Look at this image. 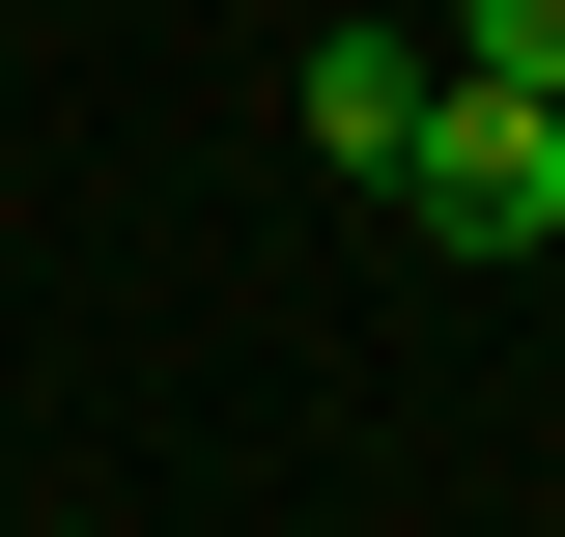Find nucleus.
I'll return each mask as SVG.
<instances>
[{"label": "nucleus", "instance_id": "20e7f679", "mask_svg": "<svg viewBox=\"0 0 565 537\" xmlns=\"http://www.w3.org/2000/svg\"><path fill=\"white\" fill-rule=\"evenodd\" d=\"M57 537H114V509H57Z\"/></svg>", "mask_w": 565, "mask_h": 537}, {"label": "nucleus", "instance_id": "f257e3e1", "mask_svg": "<svg viewBox=\"0 0 565 537\" xmlns=\"http://www.w3.org/2000/svg\"><path fill=\"white\" fill-rule=\"evenodd\" d=\"M396 227H452V255H565V85H424Z\"/></svg>", "mask_w": 565, "mask_h": 537}, {"label": "nucleus", "instance_id": "7ed1b4c3", "mask_svg": "<svg viewBox=\"0 0 565 537\" xmlns=\"http://www.w3.org/2000/svg\"><path fill=\"white\" fill-rule=\"evenodd\" d=\"M424 57H452V85H565V0H452Z\"/></svg>", "mask_w": 565, "mask_h": 537}, {"label": "nucleus", "instance_id": "f03ea898", "mask_svg": "<svg viewBox=\"0 0 565 537\" xmlns=\"http://www.w3.org/2000/svg\"><path fill=\"white\" fill-rule=\"evenodd\" d=\"M424 29H311V85H282V114H311V170H367V199H396V141H424Z\"/></svg>", "mask_w": 565, "mask_h": 537}]
</instances>
